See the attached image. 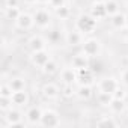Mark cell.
<instances>
[{"label": "cell", "instance_id": "cell-1", "mask_svg": "<svg viewBox=\"0 0 128 128\" xmlns=\"http://www.w3.org/2000/svg\"><path fill=\"white\" fill-rule=\"evenodd\" d=\"M96 21L90 14H82L77 21H76V27L83 33V35H92L96 30Z\"/></svg>", "mask_w": 128, "mask_h": 128}, {"label": "cell", "instance_id": "cell-2", "mask_svg": "<svg viewBox=\"0 0 128 128\" xmlns=\"http://www.w3.org/2000/svg\"><path fill=\"white\" fill-rule=\"evenodd\" d=\"M101 48H102V45H101L100 39H96V38H89V39H86V41L83 42V45H82V51H83L86 56H89L90 59H95L96 56H100Z\"/></svg>", "mask_w": 128, "mask_h": 128}, {"label": "cell", "instance_id": "cell-3", "mask_svg": "<svg viewBox=\"0 0 128 128\" xmlns=\"http://www.w3.org/2000/svg\"><path fill=\"white\" fill-rule=\"evenodd\" d=\"M23 113L17 108H11L3 116V126H23Z\"/></svg>", "mask_w": 128, "mask_h": 128}, {"label": "cell", "instance_id": "cell-4", "mask_svg": "<svg viewBox=\"0 0 128 128\" xmlns=\"http://www.w3.org/2000/svg\"><path fill=\"white\" fill-rule=\"evenodd\" d=\"M119 88H120V84H119V80H118L116 77H104V78H101L100 83H98L100 92H106V94H112V95H113Z\"/></svg>", "mask_w": 128, "mask_h": 128}, {"label": "cell", "instance_id": "cell-5", "mask_svg": "<svg viewBox=\"0 0 128 128\" xmlns=\"http://www.w3.org/2000/svg\"><path fill=\"white\" fill-rule=\"evenodd\" d=\"M39 125H41V126H48V128L59 126V125H60V118H59L57 112H54V110H51V108L44 110Z\"/></svg>", "mask_w": 128, "mask_h": 128}, {"label": "cell", "instance_id": "cell-6", "mask_svg": "<svg viewBox=\"0 0 128 128\" xmlns=\"http://www.w3.org/2000/svg\"><path fill=\"white\" fill-rule=\"evenodd\" d=\"M51 60V56L50 53L44 48V50H38V51H32L30 54V62H32V65L38 66V68H44L45 66V63Z\"/></svg>", "mask_w": 128, "mask_h": 128}, {"label": "cell", "instance_id": "cell-7", "mask_svg": "<svg viewBox=\"0 0 128 128\" xmlns=\"http://www.w3.org/2000/svg\"><path fill=\"white\" fill-rule=\"evenodd\" d=\"M95 80V72L90 66L83 68V70H77V83L78 84H90Z\"/></svg>", "mask_w": 128, "mask_h": 128}, {"label": "cell", "instance_id": "cell-8", "mask_svg": "<svg viewBox=\"0 0 128 128\" xmlns=\"http://www.w3.org/2000/svg\"><path fill=\"white\" fill-rule=\"evenodd\" d=\"M59 78L63 84H74V83H77V70L74 66L63 68L59 74Z\"/></svg>", "mask_w": 128, "mask_h": 128}, {"label": "cell", "instance_id": "cell-9", "mask_svg": "<svg viewBox=\"0 0 128 128\" xmlns=\"http://www.w3.org/2000/svg\"><path fill=\"white\" fill-rule=\"evenodd\" d=\"M65 41L70 47H78V45H83L84 39H83V33L76 27L70 32H66V36H65Z\"/></svg>", "mask_w": 128, "mask_h": 128}, {"label": "cell", "instance_id": "cell-10", "mask_svg": "<svg viewBox=\"0 0 128 128\" xmlns=\"http://www.w3.org/2000/svg\"><path fill=\"white\" fill-rule=\"evenodd\" d=\"M33 18H35V24H36L38 27H41V29L48 27L50 23H51V15H50V12L45 11V9L36 11V12L33 14Z\"/></svg>", "mask_w": 128, "mask_h": 128}, {"label": "cell", "instance_id": "cell-11", "mask_svg": "<svg viewBox=\"0 0 128 128\" xmlns=\"http://www.w3.org/2000/svg\"><path fill=\"white\" fill-rule=\"evenodd\" d=\"M71 66H74L76 70L88 68V66H90V57L86 56L83 51L78 53V54H74L72 59H71Z\"/></svg>", "mask_w": 128, "mask_h": 128}, {"label": "cell", "instance_id": "cell-12", "mask_svg": "<svg viewBox=\"0 0 128 128\" xmlns=\"http://www.w3.org/2000/svg\"><path fill=\"white\" fill-rule=\"evenodd\" d=\"M42 113H44V112L41 110V107L33 106V107H30V108L26 112V119H27V122H29L30 125H39V124H41Z\"/></svg>", "mask_w": 128, "mask_h": 128}, {"label": "cell", "instance_id": "cell-13", "mask_svg": "<svg viewBox=\"0 0 128 128\" xmlns=\"http://www.w3.org/2000/svg\"><path fill=\"white\" fill-rule=\"evenodd\" d=\"M15 24H17V27L21 29V30H30V29L35 26V18H33V15L23 12V14L18 17V20L15 21Z\"/></svg>", "mask_w": 128, "mask_h": 128}, {"label": "cell", "instance_id": "cell-14", "mask_svg": "<svg viewBox=\"0 0 128 128\" xmlns=\"http://www.w3.org/2000/svg\"><path fill=\"white\" fill-rule=\"evenodd\" d=\"M11 98H12V104H14L15 107H26V106L29 104V100H30V96H29V94L26 92V89L14 92Z\"/></svg>", "mask_w": 128, "mask_h": 128}, {"label": "cell", "instance_id": "cell-15", "mask_svg": "<svg viewBox=\"0 0 128 128\" xmlns=\"http://www.w3.org/2000/svg\"><path fill=\"white\" fill-rule=\"evenodd\" d=\"M95 20H102L106 17H108L107 14V9H106V3L104 2H100V3H94L92 8H90V12H89Z\"/></svg>", "mask_w": 128, "mask_h": 128}, {"label": "cell", "instance_id": "cell-16", "mask_svg": "<svg viewBox=\"0 0 128 128\" xmlns=\"http://www.w3.org/2000/svg\"><path fill=\"white\" fill-rule=\"evenodd\" d=\"M59 94H62V90H59L57 84H54V83H45L42 86V95L48 100H56L59 96Z\"/></svg>", "mask_w": 128, "mask_h": 128}, {"label": "cell", "instance_id": "cell-17", "mask_svg": "<svg viewBox=\"0 0 128 128\" xmlns=\"http://www.w3.org/2000/svg\"><path fill=\"white\" fill-rule=\"evenodd\" d=\"M21 14H23V12L20 11V8H18L17 5H11V6H6V8H5V17H6V20H9V21H14V23H15Z\"/></svg>", "mask_w": 128, "mask_h": 128}, {"label": "cell", "instance_id": "cell-18", "mask_svg": "<svg viewBox=\"0 0 128 128\" xmlns=\"http://www.w3.org/2000/svg\"><path fill=\"white\" fill-rule=\"evenodd\" d=\"M29 48H30L32 51L44 50V48H45V39H44L42 36H38V35L32 36V38L29 39Z\"/></svg>", "mask_w": 128, "mask_h": 128}, {"label": "cell", "instance_id": "cell-19", "mask_svg": "<svg viewBox=\"0 0 128 128\" xmlns=\"http://www.w3.org/2000/svg\"><path fill=\"white\" fill-rule=\"evenodd\" d=\"M80 100H90L92 98V95H94V92H92V86L90 84H78V88H77V94H76Z\"/></svg>", "mask_w": 128, "mask_h": 128}, {"label": "cell", "instance_id": "cell-20", "mask_svg": "<svg viewBox=\"0 0 128 128\" xmlns=\"http://www.w3.org/2000/svg\"><path fill=\"white\" fill-rule=\"evenodd\" d=\"M110 23L114 29H124L125 27V14L122 12H118L114 15L110 17Z\"/></svg>", "mask_w": 128, "mask_h": 128}, {"label": "cell", "instance_id": "cell-21", "mask_svg": "<svg viewBox=\"0 0 128 128\" xmlns=\"http://www.w3.org/2000/svg\"><path fill=\"white\" fill-rule=\"evenodd\" d=\"M8 84L11 86V89H12L14 92L26 89V80H24L23 77H12V78L8 82Z\"/></svg>", "mask_w": 128, "mask_h": 128}, {"label": "cell", "instance_id": "cell-22", "mask_svg": "<svg viewBox=\"0 0 128 128\" xmlns=\"http://www.w3.org/2000/svg\"><path fill=\"white\" fill-rule=\"evenodd\" d=\"M110 110L113 113H122L125 110V100H119V98H114L113 96V101L110 102Z\"/></svg>", "mask_w": 128, "mask_h": 128}, {"label": "cell", "instance_id": "cell-23", "mask_svg": "<svg viewBox=\"0 0 128 128\" xmlns=\"http://www.w3.org/2000/svg\"><path fill=\"white\" fill-rule=\"evenodd\" d=\"M96 101H98L100 106H102V107H108L110 102L113 101V95H112V94H106V92H98Z\"/></svg>", "mask_w": 128, "mask_h": 128}, {"label": "cell", "instance_id": "cell-24", "mask_svg": "<svg viewBox=\"0 0 128 128\" xmlns=\"http://www.w3.org/2000/svg\"><path fill=\"white\" fill-rule=\"evenodd\" d=\"M96 126H110V128H114V126H118V120L113 119L112 116H102L100 120H96Z\"/></svg>", "mask_w": 128, "mask_h": 128}, {"label": "cell", "instance_id": "cell-25", "mask_svg": "<svg viewBox=\"0 0 128 128\" xmlns=\"http://www.w3.org/2000/svg\"><path fill=\"white\" fill-rule=\"evenodd\" d=\"M104 3H106V9H107L108 17H112V15H114V14L119 12V5H118L116 0H106Z\"/></svg>", "mask_w": 128, "mask_h": 128}, {"label": "cell", "instance_id": "cell-26", "mask_svg": "<svg viewBox=\"0 0 128 128\" xmlns=\"http://www.w3.org/2000/svg\"><path fill=\"white\" fill-rule=\"evenodd\" d=\"M47 38H48V41L51 42V44H57V42H60V39H62V32L59 30V29H53V30H50L48 33H47Z\"/></svg>", "mask_w": 128, "mask_h": 128}, {"label": "cell", "instance_id": "cell-27", "mask_svg": "<svg viewBox=\"0 0 128 128\" xmlns=\"http://www.w3.org/2000/svg\"><path fill=\"white\" fill-rule=\"evenodd\" d=\"M70 15H71V11L66 5H63V6L56 9V17L60 18V20H66V18H70Z\"/></svg>", "mask_w": 128, "mask_h": 128}, {"label": "cell", "instance_id": "cell-28", "mask_svg": "<svg viewBox=\"0 0 128 128\" xmlns=\"http://www.w3.org/2000/svg\"><path fill=\"white\" fill-rule=\"evenodd\" d=\"M12 98L11 96H0V110L2 112H8L12 108Z\"/></svg>", "mask_w": 128, "mask_h": 128}, {"label": "cell", "instance_id": "cell-29", "mask_svg": "<svg viewBox=\"0 0 128 128\" xmlns=\"http://www.w3.org/2000/svg\"><path fill=\"white\" fill-rule=\"evenodd\" d=\"M57 70H59V66H57V62H54L53 59H51L50 62H47V63H45V66L42 68V71H44L45 74H48V76H51V74L57 72Z\"/></svg>", "mask_w": 128, "mask_h": 128}, {"label": "cell", "instance_id": "cell-30", "mask_svg": "<svg viewBox=\"0 0 128 128\" xmlns=\"http://www.w3.org/2000/svg\"><path fill=\"white\" fill-rule=\"evenodd\" d=\"M77 94V89L72 88V84H63V89H62V95L66 96V98H71L72 95Z\"/></svg>", "mask_w": 128, "mask_h": 128}, {"label": "cell", "instance_id": "cell-31", "mask_svg": "<svg viewBox=\"0 0 128 128\" xmlns=\"http://www.w3.org/2000/svg\"><path fill=\"white\" fill-rule=\"evenodd\" d=\"M14 90L11 89V86L8 83H2V86H0V96H12Z\"/></svg>", "mask_w": 128, "mask_h": 128}, {"label": "cell", "instance_id": "cell-32", "mask_svg": "<svg viewBox=\"0 0 128 128\" xmlns=\"http://www.w3.org/2000/svg\"><path fill=\"white\" fill-rule=\"evenodd\" d=\"M120 83L128 88V68L122 71V74H120Z\"/></svg>", "mask_w": 128, "mask_h": 128}, {"label": "cell", "instance_id": "cell-33", "mask_svg": "<svg viewBox=\"0 0 128 128\" xmlns=\"http://www.w3.org/2000/svg\"><path fill=\"white\" fill-rule=\"evenodd\" d=\"M63 5H65V0H50V6L54 8V9L63 6Z\"/></svg>", "mask_w": 128, "mask_h": 128}, {"label": "cell", "instance_id": "cell-34", "mask_svg": "<svg viewBox=\"0 0 128 128\" xmlns=\"http://www.w3.org/2000/svg\"><path fill=\"white\" fill-rule=\"evenodd\" d=\"M113 96H114V98H119V100H125V90L119 88V89L113 94Z\"/></svg>", "mask_w": 128, "mask_h": 128}, {"label": "cell", "instance_id": "cell-35", "mask_svg": "<svg viewBox=\"0 0 128 128\" xmlns=\"http://www.w3.org/2000/svg\"><path fill=\"white\" fill-rule=\"evenodd\" d=\"M23 2L27 5H33V3H38V0H23Z\"/></svg>", "mask_w": 128, "mask_h": 128}, {"label": "cell", "instance_id": "cell-36", "mask_svg": "<svg viewBox=\"0 0 128 128\" xmlns=\"http://www.w3.org/2000/svg\"><path fill=\"white\" fill-rule=\"evenodd\" d=\"M38 3H41V5H45V3H50V0H38Z\"/></svg>", "mask_w": 128, "mask_h": 128}, {"label": "cell", "instance_id": "cell-37", "mask_svg": "<svg viewBox=\"0 0 128 128\" xmlns=\"http://www.w3.org/2000/svg\"><path fill=\"white\" fill-rule=\"evenodd\" d=\"M89 2L94 5V3H100V2H102V0H89Z\"/></svg>", "mask_w": 128, "mask_h": 128}, {"label": "cell", "instance_id": "cell-38", "mask_svg": "<svg viewBox=\"0 0 128 128\" xmlns=\"http://www.w3.org/2000/svg\"><path fill=\"white\" fill-rule=\"evenodd\" d=\"M125 27H128V14L125 15Z\"/></svg>", "mask_w": 128, "mask_h": 128}, {"label": "cell", "instance_id": "cell-39", "mask_svg": "<svg viewBox=\"0 0 128 128\" xmlns=\"http://www.w3.org/2000/svg\"><path fill=\"white\" fill-rule=\"evenodd\" d=\"M126 44H128V36H126Z\"/></svg>", "mask_w": 128, "mask_h": 128}]
</instances>
